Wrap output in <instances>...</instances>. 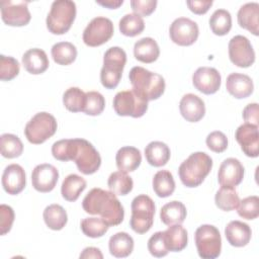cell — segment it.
<instances>
[{
    "label": "cell",
    "mask_w": 259,
    "mask_h": 259,
    "mask_svg": "<svg viewBox=\"0 0 259 259\" xmlns=\"http://www.w3.org/2000/svg\"><path fill=\"white\" fill-rule=\"evenodd\" d=\"M52 154L59 161H75L78 170L85 175L95 173L101 165V157L98 151L84 139L57 141L52 146Z\"/></svg>",
    "instance_id": "6da1fadb"
},
{
    "label": "cell",
    "mask_w": 259,
    "mask_h": 259,
    "mask_svg": "<svg viewBox=\"0 0 259 259\" xmlns=\"http://www.w3.org/2000/svg\"><path fill=\"white\" fill-rule=\"evenodd\" d=\"M82 207L89 214L100 215L108 226H117L124 218L123 206L116 195L101 188L91 189L84 197Z\"/></svg>",
    "instance_id": "7a4b0ae2"
},
{
    "label": "cell",
    "mask_w": 259,
    "mask_h": 259,
    "mask_svg": "<svg viewBox=\"0 0 259 259\" xmlns=\"http://www.w3.org/2000/svg\"><path fill=\"white\" fill-rule=\"evenodd\" d=\"M128 79L133 89L147 101L158 99L165 91L164 78L160 74L151 72L143 67L132 68Z\"/></svg>",
    "instance_id": "3957f363"
},
{
    "label": "cell",
    "mask_w": 259,
    "mask_h": 259,
    "mask_svg": "<svg viewBox=\"0 0 259 259\" xmlns=\"http://www.w3.org/2000/svg\"><path fill=\"white\" fill-rule=\"evenodd\" d=\"M211 168V158L204 152H195L180 164L178 174L182 184L192 188L203 182Z\"/></svg>",
    "instance_id": "277c9868"
},
{
    "label": "cell",
    "mask_w": 259,
    "mask_h": 259,
    "mask_svg": "<svg viewBox=\"0 0 259 259\" xmlns=\"http://www.w3.org/2000/svg\"><path fill=\"white\" fill-rule=\"evenodd\" d=\"M76 4L71 0H57L52 3L47 16V28L53 34H64L72 26L76 17Z\"/></svg>",
    "instance_id": "5b68a950"
},
{
    "label": "cell",
    "mask_w": 259,
    "mask_h": 259,
    "mask_svg": "<svg viewBox=\"0 0 259 259\" xmlns=\"http://www.w3.org/2000/svg\"><path fill=\"white\" fill-rule=\"evenodd\" d=\"M125 63L126 54L121 48L111 47L105 52L100 71V81L103 87L113 89L118 85Z\"/></svg>",
    "instance_id": "8992f818"
},
{
    "label": "cell",
    "mask_w": 259,
    "mask_h": 259,
    "mask_svg": "<svg viewBox=\"0 0 259 259\" xmlns=\"http://www.w3.org/2000/svg\"><path fill=\"white\" fill-rule=\"evenodd\" d=\"M132 217L130 226L137 234H145L153 226L156 206L153 199L146 195L140 194L132 201Z\"/></svg>",
    "instance_id": "52a82bcc"
},
{
    "label": "cell",
    "mask_w": 259,
    "mask_h": 259,
    "mask_svg": "<svg viewBox=\"0 0 259 259\" xmlns=\"http://www.w3.org/2000/svg\"><path fill=\"white\" fill-rule=\"evenodd\" d=\"M58 123L54 115L41 111L33 115L24 127V135L27 141L34 145L45 143L57 132Z\"/></svg>",
    "instance_id": "ba28073f"
},
{
    "label": "cell",
    "mask_w": 259,
    "mask_h": 259,
    "mask_svg": "<svg viewBox=\"0 0 259 259\" xmlns=\"http://www.w3.org/2000/svg\"><path fill=\"white\" fill-rule=\"evenodd\" d=\"M194 241L200 258L214 259L220 256L222 238L217 227L212 225H201L195 231Z\"/></svg>",
    "instance_id": "9c48e42d"
},
{
    "label": "cell",
    "mask_w": 259,
    "mask_h": 259,
    "mask_svg": "<svg viewBox=\"0 0 259 259\" xmlns=\"http://www.w3.org/2000/svg\"><path fill=\"white\" fill-rule=\"evenodd\" d=\"M113 109L120 116L142 117L148 110V101L134 89L119 91L112 101Z\"/></svg>",
    "instance_id": "30bf717a"
},
{
    "label": "cell",
    "mask_w": 259,
    "mask_h": 259,
    "mask_svg": "<svg viewBox=\"0 0 259 259\" xmlns=\"http://www.w3.org/2000/svg\"><path fill=\"white\" fill-rule=\"evenodd\" d=\"M112 21L103 16L93 18L83 31V41L88 47H98L107 42L113 35Z\"/></svg>",
    "instance_id": "8fae6325"
},
{
    "label": "cell",
    "mask_w": 259,
    "mask_h": 259,
    "mask_svg": "<svg viewBox=\"0 0 259 259\" xmlns=\"http://www.w3.org/2000/svg\"><path fill=\"white\" fill-rule=\"evenodd\" d=\"M229 58L240 68H248L255 62V52L250 40L244 35H235L229 41Z\"/></svg>",
    "instance_id": "7c38bea8"
},
{
    "label": "cell",
    "mask_w": 259,
    "mask_h": 259,
    "mask_svg": "<svg viewBox=\"0 0 259 259\" xmlns=\"http://www.w3.org/2000/svg\"><path fill=\"white\" fill-rule=\"evenodd\" d=\"M169 34L171 40L182 47L191 46L198 37L199 29L196 22L187 17H178L170 25Z\"/></svg>",
    "instance_id": "4fadbf2b"
},
{
    "label": "cell",
    "mask_w": 259,
    "mask_h": 259,
    "mask_svg": "<svg viewBox=\"0 0 259 259\" xmlns=\"http://www.w3.org/2000/svg\"><path fill=\"white\" fill-rule=\"evenodd\" d=\"M27 5V1H1V18L4 23L9 26H24L28 24L31 15Z\"/></svg>",
    "instance_id": "5bb4252c"
},
{
    "label": "cell",
    "mask_w": 259,
    "mask_h": 259,
    "mask_svg": "<svg viewBox=\"0 0 259 259\" xmlns=\"http://www.w3.org/2000/svg\"><path fill=\"white\" fill-rule=\"evenodd\" d=\"M221 83V74L211 67H199L192 75L193 86L206 95L215 93L220 89Z\"/></svg>",
    "instance_id": "9a60e30c"
},
{
    "label": "cell",
    "mask_w": 259,
    "mask_h": 259,
    "mask_svg": "<svg viewBox=\"0 0 259 259\" xmlns=\"http://www.w3.org/2000/svg\"><path fill=\"white\" fill-rule=\"evenodd\" d=\"M59 179L58 169L48 163L39 164L34 167L31 173V183L38 192H50L57 185Z\"/></svg>",
    "instance_id": "2e32d148"
},
{
    "label": "cell",
    "mask_w": 259,
    "mask_h": 259,
    "mask_svg": "<svg viewBox=\"0 0 259 259\" xmlns=\"http://www.w3.org/2000/svg\"><path fill=\"white\" fill-rule=\"evenodd\" d=\"M235 139L241 146V150L246 156L251 158L258 157V154H259L258 126L250 123H246V122L241 124L235 133Z\"/></svg>",
    "instance_id": "e0dca14e"
},
{
    "label": "cell",
    "mask_w": 259,
    "mask_h": 259,
    "mask_svg": "<svg viewBox=\"0 0 259 259\" xmlns=\"http://www.w3.org/2000/svg\"><path fill=\"white\" fill-rule=\"evenodd\" d=\"M244 178V167L236 158L225 159L218 172V181L221 186L236 187Z\"/></svg>",
    "instance_id": "ac0fdd59"
},
{
    "label": "cell",
    "mask_w": 259,
    "mask_h": 259,
    "mask_svg": "<svg viewBox=\"0 0 259 259\" xmlns=\"http://www.w3.org/2000/svg\"><path fill=\"white\" fill-rule=\"evenodd\" d=\"M26 184L24 169L18 164L8 165L2 174V186L4 190L11 195L20 193Z\"/></svg>",
    "instance_id": "d6986e66"
},
{
    "label": "cell",
    "mask_w": 259,
    "mask_h": 259,
    "mask_svg": "<svg viewBox=\"0 0 259 259\" xmlns=\"http://www.w3.org/2000/svg\"><path fill=\"white\" fill-rule=\"evenodd\" d=\"M179 110L184 119L189 122H197L205 114V105L200 97L193 93H187L179 102Z\"/></svg>",
    "instance_id": "ffe728a7"
},
{
    "label": "cell",
    "mask_w": 259,
    "mask_h": 259,
    "mask_svg": "<svg viewBox=\"0 0 259 259\" xmlns=\"http://www.w3.org/2000/svg\"><path fill=\"white\" fill-rule=\"evenodd\" d=\"M226 88L228 92L235 98L243 99L253 93L254 84L248 75L232 73L227 77Z\"/></svg>",
    "instance_id": "44dd1931"
},
{
    "label": "cell",
    "mask_w": 259,
    "mask_h": 259,
    "mask_svg": "<svg viewBox=\"0 0 259 259\" xmlns=\"http://www.w3.org/2000/svg\"><path fill=\"white\" fill-rule=\"evenodd\" d=\"M225 236L230 245L234 247H244L250 242L252 231L246 223L232 221L225 228Z\"/></svg>",
    "instance_id": "7402d4cb"
},
{
    "label": "cell",
    "mask_w": 259,
    "mask_h": 259,
    "mask_svg": "<svg viewBox=\"0 0 259 259\" xmlns=\"http://www.w3.org/2000/svg\"><path fill=\"white\" fill-rule=\"evenodd\" d=\"M22 65L24 69L33 75H38L47 71L50 62L46 52L41 49L33 48L26 51L22 56Z\"/></svg>",
    "instance_id": "603a6c76"
},
{
    "label": "cell",
    "mask_w": 259,
    "mask_h": 259,
    "mask_svg": "<svg viewBox=\"0 0 259 259\" xmlns=\"http://www.w3.org/2000/svg\"><path fill=\"white\" fill-rule=\"evenodd\" d=\"M259 4L256 2H249L242 5L238 11L237 19L242 28L247 29L254 35L259 34Z\"/></svg>",
    "instance_id": "cb8c5ba5"
},
{
    "label": "cell",
    "mask_w": 259,
    "mask_h": 259,
    "mask_svg": "<svg viewBox=\"0 0 259 259\" xmlns=\"http://www.w3.org/2000/svg\"><path fill=\"white\" fill-rule=\"evenodd\" d=\"M115 162L119 171L133 172L141 165L142 155L140 150L135 147H121L116 153Z\"/></svg>",
    "instance_id": "d4e9b609"
},
{
    "label": "cell",
    "mask_w": 259,
    "mask_h": 259,
    "mask_svg": "<svg viewBox=\"0 0 259 259\" xmlns=\"http://www.w3.org/2000/svg\"><path fill=\"white\" fill-rule=\"evenodd\" d=\"M134 56L142 63L151 64L159 58L160 49L154 38L143 37L135 42Z\"/></svg>",
    "instance_id": "484cf974"
},
{
    "label": "cell",
    "mask_w": 259,
    "mask_h": 259,
    "mask_svg": "<svg viewBox=\"0 0 259 259\" xmlns=\"http://www.w3.org/2000/svg\"><path fill=\"white\" fill-rule=\"evenodd\" d=\"M165 245L170 252H180L187 246V231L181 225H171L163 232Z\"/></svg>",
    "instance_id": "4316f807"
},
{
    "label": "cell",
    "mask_w": 259,
    "mask_h": 259,
    "mask_svg": "<svg viewBox=\"0 0 259 259\" xmlns=\"http://www.w3.org/2000/svg\"><path fill=\"white\" fill-rule=\"evenodd\" d=\"M169 147L160 141H153L145 148V157L147 162L154 167H162L170 159Z\"/></svg>",
    "instance_id": "83f0119b"
},
{
    "label": "cell",
    "mask_w": 259,
    "mask_h": 259,
    "mask_svg": "<svg viewBox=\"0 0 259 259\" xmlns=\"http://www.w3.org/2000/svg\"><path fill=\"white\" fill-rule=\"evenodd\" d=\"M186 207L178 200L170 201L164 204L160 210V219L166 226L181 225L186 219Z\"/></svg>",
    "instance_id": "f1b7e54d"
},
{
    "label": "cell",
    "mask_w": 259,
    "mask_h": 259,
    "mask_svg": "<svg viewBox=\"0 0 259 259\" xmlns=\"http://www.w3.org/2000/svg\"><path fill=\"white\" fill-rule=\"evenodd\" d=\"M109 252L116 258H124L134 250V239L125 232H118L112 235L108 242Z\"/></svg>",
    "instance_id": "f546056e"
},
{
    "label": "cell",
    "mask_w": 259,
    "mask_h": 259,
    "mask_svg": "<svg viewBox=\"0 0 259 259\" xmlns=\"http://www.w3.org/2000/svg\"><path fill=\"white\" fill-rule=\"evenodd\" d=\"M86 186L87 183L83 177L77 174H70L63 180L61 186L62 196L68 201H76Z\"/></svg>",
    "instance_id": "4dcf8cb0"
},
{
    "label": "cell",
    "mask_w": 259,
    "mask_h": 259,
    "mask_svg": "<svg viewBox=\"0 0 259 259\" xmlns=\"http://www.w3.org/2000/svg\"><path fill=\"white\" fill-rule=\"evenodd\" d=\"M42 217L49 229L54 231L62 230L68 222L67 211L62 205L57 203L48 205L44 210Z\"/></svg>",
    "instance_id": "1f68e13d"
},
{
    "label": "cell",
    "mask_w": 259,
    "mask_h": 259,
    "mask_svg": "<svg viewBox=\"0 0 259 259\" xmlns=\"http://www.w3.org/2000/svg\"><path fill=\"white\" fill-rule=\"evenodd\" d=\"M51 54L55 63L62 66H68L76 60L77 49L72 42L60 41L52 47Z\"/></svg>",
    "instance_id": "d6a6232c"
},
{
    "label": "cell",
    "mask_w": 259,
    "mask_h": 259,
    "mask_svg": "<svg viewBox=\"0 0 259 259\" xmlns=\"http://www.w3.org/2000/svg\"><path fill=\"white\" fill-rule=\"evenodd\" d=\"M215 205L225 211H231L237 209L240 203V197L235 187L221 186L214 196Z\"/></svg>",
    "instance_id": "836d02e7"
},
{
    "label": "cell",
    "mask_w": 259,
    "mask_h": 259,
    "mask_svg": "<svg viewBox=\"0 0 259 259\" xmlns=\"http://www.w3.org/2000/svg\"><path fill=\"white\" fill-rule=\"evenodd\" d=\"M153 189L159 197H168L175 190L173 175L168 170H160L153 177Z\"/></svg>",
    "instance_id": "e575fe53"
},
{
    "label": "cell",
    "mask_w": 259,
    "mask_h": 259,
    "mask_svg": "<svg viewBox=\"0 0 259 259\" xmlns=\"http://www.w3.org/2000/svg\"><path fill=\"white\" fill-rule=\"evenodd\" d=\"M107 185L114 194L126 195L133 190L134 181L126 172L115 171L109 175Z\"/></svg>",
    "instance_id": "d590c367"
},
{
    "label": "cell",
    "mask_w": 259,
    "mask_h": 259,
    "mask_svg": "<svg viewBox=\"0 0 259 259\" xmlns=\"http://www.w3.org/2000/svg\"><path fill=\"white\" fill-rule=\"evenodd\" d=\"M86 99V93L78 87H70L63 94V103L71 112L84 111Z\"/></svg>",
    "instance_id": "8d00e7d4"
},
{
    "label": "cell",
    "mask_w": 259,
    "mask_h": 259,
    "mask_svg": "<svg viewBox=\"0 0 259 259\" xmlns=\"http://www.w3.org/2000/svg\"><path fill=\"white\" fill-rule=\"evenodd\" d=\"M208 22L215 35H226L232 28V16L226 9H217L209 17Z\"/></svg>",
    "instance_id": "74e56055"
},
{
    "label": "cell",
    "mask_w": 259,
    "mask_h": 259,
    "mask_svg": "<svg viewBox=\"0 0 259 259\" xmlns=\"http://www.w3.org/2000/svg\"><path fill=\"white\" fill-rule=\"evenodd\" d=\"M118 27L123 35L136 36L145 29V22L142 16L136 13H128L120 18Z\"/></svg>",
    "instance_id": "f35d334b"
},
{
    "label": "cell",
    "mask_w": 259,
    "mask_h": 259,
    "mask_svg": "<svg viewBox=\"0 0 259 259\" xmlns=\"http://www.w3.org/2000/svg\"><path fill=\"white\" fill-rule=\"evenodd\" d=\"M1 155L4 158L13 159L19 157L23 152L21 140L13 134H3L0 137Z\"/></svg>",
    "instance_id": "ab89813d"
},
{
    "label": "cell",
    "mask_w": 259,
    "mask_h": 259,
    "mask_svg": "<svg viewBox=\"0 0 259 259\" xmlns=\"http://www.w3.org/2000/svg\"><path fill=\"white\" fill-rule=\"evenodd\" d=\"M81 230L89 238H100L108 231V224L102 218H85L81 222Z\"/></svg>",
    "instance_id": "60d3db41"
},
{
    "label": "cell",
    "mask_w": 259,
    "mask_h": 259,
    "mask_svg": "<svg viewBox=\"0 0 259 259\" xmlns=\"http://www.w3.org/2000/svg\"><path fill=\"white\" fill-rule=\"evenodd\" d=\"M238 214L245 220H254L259 215V198L257 195H251L240 200L237 207Z\"/></svg>",
    "instance_id": "b9f144b4"
},
{
    "label": "cell",
    "mask_w": 259,
    "mask_h": 259,
    "mask_svg": "<svg viewBox=\"0 0 259 259\" xmlns=\"http://www.w3.org/2000/svg\"><path fill=\"white\" fill-rule=\"evenodd\" d=\"M20 66L13 57L0 56V79L2 81H10L19 74Z\"/></svg>",
    "instance_id": "7bdbcfd3"
},
{
    "label": "cell",
    "mask_w": 259,
    "mask_h": 259,
    "mask_svg": "<svg viewBox=\"0 0 259 259\" xmlns=\"http://www.w3.org/2000/svg\"><path fill=\"white\" fill-rule=\"evenodd\" d=\"M86 105L84 113L91 116H96L102 113L105 107V99L103 95L97 91H89L86 93Z\"/></svg>",
    "instance_id": "ee69618b"
},
{
    "label": "cell",
    "mask_w": 259,
    "mask_h": 259,
    "mask_svg": "<svg viewBox=\"0 0 259 259\" xmlns=\"http://www.w3.org/2000/svg\"><path fill=\"white\" fill-rule=\"evenodd\" d=\"M148 250L152 256L161 258L168 254V249L165 245L163 232H156L148 241Z\"/></svg>",
    "instance_id": "f6af8a7d"
},
{
    "label": "cell",
    "mask_w": 259,
    "mask_h": 259,
    "mask_svg": "<svg viewBox=\"0 0 259 259\" xmlns=\"http://www.w3.org/2000/svg\"><path fill=\"white\" fill-rule=\"evenodd\" d=\"M205 143L207 148L214 153H222L228 148V138L220 131H214L208 134Z\"/></svg>",
    "instance_id": "bcb514c9"
},
{
    "label": "cell",
    "mask_w": 259,
    "mask_h": 259,
    "mask_svg": "<svg viewBox=\"0 0 259 259\" xmlns=\"http://www.w3.org/2000/svg\"><path fill=\"white\" fill-rule=\"evenodd\" d=\"M156 0H132L131 7L134 13L140 16H149L152 14L157 6Z\"/></svg>",
    "instance_id": "7dc6e473"
},
{
    "label": "cell",
    "mask_w": 259,
    "mask_h": 259,
    "mask_svg": "<svg viewBox=\"0 0 259 259\" xmlns=\"http://www.w3.org/2000/svg\"><path fill=\"white\" fill-rule=\"evenodd\" d=\"M14 222V211L11 206L6 204L0 205V229L1 235L7 234L13 225Z\"/></svg>",
    "instance_id": "c3c4849f"
},
{
    "label": "cell",
    "mask_w": 259,
    "mask_h": 259,
    "mask_svg": "<svg viewBox=\"0 0 259 259\" xmlns=\"http://www.w3.org/2000/svg\"><path fill=\"white\" fill-rule=\"evenodd\" d=\"M259 108L258 103H250L243 109V118L246 123L258 126L259 124Z\"/></svg>",
    "instance_id": "681fc988"
},
{
    "label": "cell",
    "mask_w": 259,
    "mask_h": 259,
    "mask_svg": "<svg viewBox=\"0 0 259 259\" xmlns=\"http://www.w3.org/2000/svg\"><path fill=\"white\" fill-rule=\"evenodd\" d=\"M186 4L189 8V10L191 12H193L194 14H204L208 11V9L211 7L212 5V1L210 0H206V1H202V0H192V1H186Z\"/></svg>",
    "instance_id": "f907efd6"
},
{
    "label": "cell",
    "mask_w": 259,
    "mask_h": 259,
    "mask_svg": "<svg viewBox=\"0 0 259 259\" xmlns=\"http://www.w3.org/2000/svg\"><path fill=\"white\" fill-rule=\"evenodd\" d=\"M82 259H90V258H95V259H102L103 255L101 251L98 248L95 247H87L85 248L82 253L79 256Z\"/></svg>",
    "instance_id": "816d5d0a"
},
{
    "label": "cell",
    "mask_w": 259,
    "mask_h": 259,
    "mask_svg": "<svg viewBox=\"0 0 259 259\" xmlns=\"http://www.w3.org/2000/svg\"><path fill=\"white\" fill-rule=\"evenodd\" d=\"M96 3L98 5H101L103 7L109 8V9H116L118 8L120 5H122L123 0H105V1H100V0H96Z\"/></svg>",
    "instance_id": "f5cc1de1"
}]
</instances>
